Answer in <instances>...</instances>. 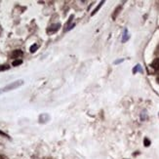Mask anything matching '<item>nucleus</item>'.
Returning <instances> with one entry per match:
<instances>
[{"label":"nucleus","instance_id":"obj_6","mask_svg":"<svg viewBox=\"0 0 159 159\" xmlns=\"http://www.w3.org/2000/svg\"><path fill=\"white\" fill-rule=\"evenodd\" d=\"M37 49H38V45H37V44H33V45L30 47V52H31V53H34Z\"/></svg>","mask_w":159,"mask_h":159},{"label":"nucleus","instance_id":"obj_4","mask_svg":"<svg viewBox=\"0 0 159 159\" xmlns=\"http://www.w3.org/2000/svg\"><path fill=\"white\" fill-rule=\"evenodd\" d=\"M151 66H152L155 70H158L159 71V59H156L152 61V64H151Z\"/></svg>","mask_w":159,"mask_h":159},{"label":"nucleus","instance_id":"obj_8","mask_svg":"<svg viewBox=\"0 0 159 159\" xmlns=\"http://www.w3.org/2000/svg\"><path fill=\"white\" fill-rule=\"evenodd\" d=\"M149 143H150V142H149L148 139H144V146H146V147H148V146H149Z\"/></svg>","mask_w":159,"mask_h":159},{"label":"nucleus","instance_id":"obj_2","mask_svg":"<svg viewBox=\"0 0 159 159\" xmlns=\"http://www.w3.org/2000/svg\"><path fill=\"white\" fill-rule=\"evenodd\" d=\"M60 26H61L60 24H54V25H52L49 27V29L47 30V33H48V34L55 33L56 31H58V30L60 29Z\"/></svg>","mask_w":159,"mask_h":159},{"label":"nucleus","instance_id":"obj_1","mask_svg":"<svg viewBox=\"0 0 159 159\" xmlns=\"http://www.w3.org/2000/svg\"><path fill=\"white\" fill-rule=\"evenodd\" d=\"M23 84V81L20 80V81H16V82H13L12 84L8 85L7 87H5L4 89H2V91L1 92H6V91H9V90H13V89H15L17 87H19L20 85H22Z\"/></svg>","mask_w":159,"mask_h":159},{"label":"nucleus","instance_id":"obj_7","mask_svg":"<svg viewBox=\"0 0 159 159\" xmlns=\"http://www.w3.org/2000/svg\"><path fill=\"white\" fill-rule=\"evenodd\" d=\"M9 66H7V65H2V66H0V71H3V70H9Z\"/></svg>","mask_w":159,"mask_h":159},{"label":"nucleus","instance_id":"obj_3","mask_svg":"<svg viewBox=\"0 0 159 159\" xmlns=\"http://www.w3.org/2000/svg\"><path fill=\"white\" fill-rule=\"evenodd\" d=\"M22 56H23V52L20 50H15L12 54V58L16 60H19V58H20Z\"/></svg>","mask_w":159,"mask_h":159},{"label":"nucleus","instance_id":"obj_9","mask_svg":"<svg viewBox=\"0 0 159 159\" xmlns=\"http://www.w3.org/2000/svg\"><path fill=\"white\" fill-rule=\"evenodd\" d=\"M157 81H158V83H159V76H158V78H157Z\"/></svg>","mask_w":159,"mask_h":159},{"label":"nucleus","instance_id":"obj_5","mask_svg":"<svg viewBox=\"0 0 159 159\" xmlns=\"http://www.w3.org/2000/svg\"><path fill=\"white\" fill-rule=\"evenodd\" d=\"M23 64V61L22 60H15L13 61V66H20V65H22Z\"/></svg>","mask_w":159,"mask_h":159}]
</instances>
